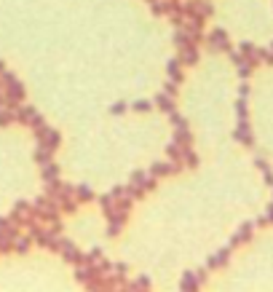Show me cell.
Here are the masks:
<instances>
[{"instance_id":"2e32d148","label":"cell","mask_w":273,"mask_h":292,"mask_svg":"<svg viewBox=\"0 0 273 292\" xmlns=\"http://www.w3.org/2000/svg\"><path fill=\"white\" fill-rule=\"evenodd\" d=\"M30 244H32V239H30V236H24V233H19V236L14 239V244H11V249H16L19 255H24V252L30 249Z\"/></svg>"},{"instance_id":"f35d334b","label":"cell","mask_w":273,"mask_h":292,"mask_svg":"<svg viewBox=\"0 0 273 292\" xmlns=\"http://www.w3.org/2000/svg\"><path fill=\"white\" fill-rule=\"evenodd\" d=\"M254 225H257V228H265V225H271V222H268V217H265V215H260L257 220H254Z\"/></svg>"},{"instance_id":"484cf974","label":"cell","mask_w":273,"mask_h":292,"mask_svg":"<svg viewBox=\"0 0 273 292\" xmlns=\"http://www.w3.org/2000/svg\"><path fill=\"white\" fill-rule=\"evenodd\" d=\"M254 164H257V169H260V171H263L265 182H268V185H273V171H271V167H268V164H265V161H263V158H257V161H254Z\"/></svg>"},{"instance_id":"8992f818","label":"cell","mask_w":273,"mask_h":292,"mask_svg":"<svg viewBox=\"0 0 273 292\" xmlns=\"http://www.w3.org/2000/svg\"><path fill=\"white\" fill-rule=\"evenodd\" d=\"M177 171H182V164H174V161H156L150 167L153 177H169V174H177Z\"/></svg>"},{"instance_id":"44dd1931","label":"cell","mask_w":273,"mask_h":292,"mask_svg":"<svg viewBox=\"0 0 273 292\" xmlns=\"http://www.w3.org/2000/svg\"><path fill=\"white\" fill-rule=\"evenodd\" d=\"M180 287L182 290H198V287H201V282H198V276H196V273H190V271H187L185 273V276H182V284H180Z\"/></svg>"},{"instance_id":"ba28073f","label":"cell","mask_w":273,"mask_h":292,"mask_svg":"<svg viewBox=\"0 0 273 292\" xmlns=\"http://www.w3.org/2000/svg\"><path fill=\"white\" fill-rule=\"evenodd\" d=\"M233 140H238L241 145H247V147H254V137L249 134V123H247V118H241V121H238V129L233 131Z\"/></svg>"},{"instance_id":"d590c367","label":"cell","mask_w":273,"mask_h":292,"mask_svg":"<svg viewBox=\"0 0 273 292\" xmlns=\"http://www.w3.org/2000/svg\"><path fill=\"white\" fill-rule=\"evenodd\" d=\"M126 271L129 268L123 266V263H115V266H113V273H115V276H126Z\"/></svg>"},{"instance_id":"d4e9b609","label":"cell","mask_w":273,"mask_h":292,"mask_svg":"<svg viewBox=\"0 0 273 292\" xmlns=\"http://www.w3.org/2000/svg\"><path fill=\"white\" fill-rule=\"evenodd\" d=\"M14 123V110H11V107H0V126H11Z\"/></svg>"},{"instance_id":"4316f807","label":"cell","mask_w":273,"mask_h":292,"mask_svg":"<svg viewBox=\"0 0 273 292\" xmlns=\"http://www.w3.org/2000/svg\"><path fill=\"white\" fill-rule=\"evenodd\" d=\"M166 116H169V121H172V123H174V129H187V121H185V118H182V116H180V113H177V110L166 113Z\"/></svg>"},{"instance_id":"1f68e13d","label":"cell","mask_w":273,"mask_h":292,"mask_svg":"<svg viewBox=\"0 0 273 292\" xmlns=\"http://www.w3.org/2000/svg\"><path fill=\"white\" fill-rule=\"evenodd\" d=\"M132 107H134L136 113H147V110H150V107H153V102H147V99H136Z\"/></svg>"},{"instance_id":"3957f363","label":"cell","mask_w":273,"mask_h":292,"mask_svg":"<svg viewBox=\"0 0 273 292\" xmlns=\"http://www.w3.org/2000/svg\"><path fill=\"white\" fill-rule=\"evenodd\" d=\"M35 137H38V145L48 147V150H56V147L62 145V134L56 129H48V126H43L41 131H35Z\"/></svg>"},{"instance_id":"cb8c5ba5","label":"cell","mask_w":273,"mask_h":292,"mask_svg":"<svg viewBox=\"0 0 273 292\" xmlns=\"http://www.w3.org/2000/svg\"><path fill=\"white\" fill-rule=\"evenodd\" d=\"M75 198H78V201H91V198H94V193H91L89 185H78L75 188Z\"/></svg>"},{"instance_id":"8d00e7d4","label":"cell","mask_w":273,"mask_h":292,"mask_svg":"<svg viewBox=\"0 0 273 292\" xmlns=\"http://www.w3.org/2000/svg\"><path fill=\"white\" fill-rule=\"evenodd\" d=\"M163 91H166L169 97H177V83H174V81H169L166 86H163Z\"/></svg>"},{"instance_id":"7a4b0ae2","label":"cell","mask_w":273,"mask_h":292,"mask_svg":"<svg viewBox=\"0 0 273 292\" xmlns=\"http://www.w3.org/2000/svg\"><path fill=\"white\" fill-rule=\"evenodd\" d=\"M56 249L65 255L67 263H72V266H78V263H86V255H83L81 249L75 247V244L70 242V239H56Z\"/></svg>"},{"instance_id":"7bdbcfd3","label":"cell","mask_w":273,"mask_h":292,"mask_svg":"<svg viewBox=\"0 0 273 292\" xmlns=\"http://www.w3.org/2000/svg\"><path fill=\"white\" fill-rule=\"evenodd\" d=\"M265 217H268V222H273V204L268 207V215H265Z\"/></svg>"},{"instance_id":"52a82bcc","label":"cell","mask_w":273,"mask_h":292,"mask_svg":"<svg viewBox=\"0 0 273 292\" xmlns=\"http://www.w3.org/2000/svg\"><path fill=\"white\" fill-rule=\"evenodd\" d=\"M252 231H254V222H249V220H247L241 228H238V233H236V236L230 239V244H228V247H230V249H236L238 244H247L249 239H252Z\"/></svg>"},{"instance_id":"b9f144b4","label":"cell","mask_w":273,"mask_h":292,"mask_svg":"<svg viewBox=\"0 0 273 292\" xmlns=\"http://www.w3.org/2000/svg\"><path fill=\"white\" fill-rule=\"evenodd\" d=\"M238 94L247 97V94H249V86H247V83H241V86H238Z\"/></svg>"},{"instance_id":"d6a6232c","label":"cell","mask_w":273,"mask_h":292,"mask_svg":"<svg viewBox=\"0 0 273 292\" xmlns=\"http://www.w3.org/2000/svg\"><path fill=\"white\" fill-rule=\"evenodd\" d=\"M236 113H238V121H241V118H247V99H244V97H241V99H238L236 102Z\"/></svg>"},{"instance_id":"836d02e7","label":"cell","mask_w":273,"mask_h":292,"mask_svg":"<svg viewBox=\"0 0 273 292\" xmlns=\"http://www.w3.org/2000/svg\"><path fill=\"white\" fill-rule=\"evenodd\" d=\"M30 126H32V131H41V129H43V126H46V121H43V116H38V113H35V116H32V118H30Z\"/></svg>"},{"instance_id":"e0dca14e","label":"cell","mask_w":273,"mask_h":292,"mask_svg":"<svg viewBox=\"0 0 273 292\" xmlns=\"http://www.w3.org/2000/svg\"><path fill=\"white\" fill-rule=\"evenodd\" d=\"M166 156H169V161H174V164H182V147H180L174 140L166 145ZM182 167H185V164H182Z\"/></svg>"},{"instance_id":"ffe728a7","label":"cell","mask_w":273,"mask_h":292,"mask_svg":"<svg viewBox=\"0 0 273 292\" xmlns=\"http://www.w3.org/2000/svg\"><path fill=\"white\" fill-rule=\"evenodd\" d=\"M187 43H193L190 41V32H187L185 27H177V32H174V46L182 49V46H187ZM193 46H196V43H193Z\"/></svg>"},{"instance_id":"ee69618b","label":"cell","mask_w":273,"mask_h":292,"mask_svg":"<svg viewBox=\"0 0 273 292\" xmlns=\"http://www.w3.org/2000/svg\"><path fill=\"white\" fill-rule=\"evenodd\" d=\"M3 70H5V65H3V62H0V73H3Z\"/></svg>"},{"instance_id":"9a60e30c","label":"cell","mask_w":273,"mask_h":292,"mask_svg":"<svg viewBox=\"0 0 273 292\" xmlns=\"http://www.w3.org/2000/svg\"><path fill=\"white\" fill-rule=\"evenodd\" d=\"M166 73L174 83H182V70H180V59H169L166 62Z\"/></svg>"},{"instance_id":"4dcf8cb0","label":"cell","mask_w":273,"mask_h":292,"mask_svg":"<svg viewBox=\"0 0 273 292\" xmlns=\"http://www.w3.org/2000/svg\"><path fill=\"white\" fill-rule=\"evenodd\" d=\"M236 67H238V75H241L244 81H247V78L252 75V70H254V67L249 65V62H241V65H236Z\"/></svg>"},{"instance_id":"f546056e","label":"cell","mask_w":273,"mask_h":292,"mask_svg":"<svg viewBox=\"0 0 273 292\" xmlns=\"http://www.w3.org/2000/svg\"><path fill=\"white\" fill-rule=\"evenodd\" d=\"M11 244H14V239H11L8 233L0 231V255H3V252H8V249H11Z\"/></svg>"},{"instance_id":"ab89813d","label":"cell","mask_w":273,"mask_h":292,"mask_svg":"<svg viewBox=\"0 0 273 292\" xmlns=\"http://www.w3.org/2000/svg\"><path fill=\"white\" fill-rule=\"evenodd\" d=\"M113 196H126V188H123V185H115V188H113Z\"/></svg>"},{"instance_id":"4fadbf2b","label":"cell","mask_w":273,"mask_h":292,"mask_svg":"<svg viewBox=\"0 0 273 292\" xmlns=\"http://www.w3.org/2000/svg\"><path fill=\"white\" fill-rule=\"evenodd\" d=\"M153 105H156L158 110H163V113H172V110H174V97H169L166 91H161V94H156Z\"/></svg>"},{"instance_id":"6da1fadb","label":"cell","mask_w":273,"mask_h":292,"mask_svg":"<svg viewBox=\"0 0 273 292\" xmlns=\"http://www.w3.org/2000/svg\"><path fill=\"white\" fill-rule=\"evenodd\" d=\"M27 231H30V233H27V236H30L32 239V242H35L38 244V247H46V249H56V239H59V233H56L54 231V228H46V225H38V220H35V217H32V220L30 222H27Z\"/></svg>"},{"instance_id":"8fae6325","label":"cell","mask_w":273,"mask_h":292,"mask_svg":"<svg viewBox=\"0 0 273 292\" xmlns=\"http://www.w3.org/2000/svg\"><path fill=\"white\" fill-rule=\"evenodd\" d=\"M177 59H180V65H187V67H190V65H196V62H198V49H196V46H193V43L182 46Z\"/></svg>"},{"instance_id":"5bb4252c","label":"cell","mask_w":273,"mask_h":292,"mask_svg":"<svg viewBox=\"0 0 273 292\" xmlns=\"http://www.w3.org/2000/svg\"><path fill=\"white\" fill-rule=\"evenodd\" d=\"M174 142H177L180 147H193V134L187 129H177L174 131V137H172Z\"/></svg>"},{"instance_id":"603a6c76","label":"cell","mask_w":273,"mask_h":292,"mask_svg":"<svg viewBox=\"0 0 273 292\" xmlns=\"http://www.w3.org/2000/svg\"><path fill=\"white\" fill-rule=\"evenodd\" d=\"M51 153H54V150H48V147L38 145V150H35V161L43 167V164H48V161H51Z\"/></svg>"},{"instance_id":"83f0119b","label":"cell","mask_w":273,"mask_h":292,"mask_svg":"<svg viewBox=\"0 0 273 292\" xmlns=\"http://www.w3.org/2000/svg\"><path fill=\"white\" fill-rule=\"evenodd\" d=\"M254 56H257V62L273 65V51H271V49H257V51H254Z\"/></svg>"},{"instance_id":"9c48e42d","label":"cell","mask_w":273,"mask_h":292,"mask_svg":"<svg viewBox=\"0 0 273 292\" xmlns=\"http://www.w3.org/2000/svg\"><path fill=\"white\" fill-rule=\"evenodd\" d=\"M230 252H233L230 247L220 249L217 255H212V257H209V260H206V268H209V271H217V268L228 266V260H230Z\"/></svg>"},{"instance_id":"5b68a950","label":"cell","mask_w":273,"mask_h":292,"mask_svg":"<svg viewBox=\"0 0 273 292\" xmlns=\"http://www.w3.org/2000/svg\"><path fill=\"white\" fill-rule=\"evenodd\" d=\"M8 217H11V220H14L19 228H24L27 222L32 220V204H27V201H16V204H14V212H11Z\"/></svg>"},{"instance_id":"e575fe53","label":"cell","mask_w":273,"mask_h":292,"mask_svg":"<svg viewBox=\"0 0 273 292\" xmlns=\"http://www.w3.org/2000/svg\"><path fill=\"white\" fill-rule=\"evenodd\" d=\"M99 257H102V249H96V247H94V249H91L89 255H86V263H96Z\"/></svg>"},{"instance_id":"d6986e66","label":"cell","mask_w":273,"mask_h":292,"mask_svg":"<svg viewBox=\"0 0 273 292\" xmlns=\"http://www.w3.org/2000/svg\"><path fill=\"white\" fill-rule=\"evenodd\" d=\"M99 204H102V212H105V217L110 220V217H113V207H115V196H113V193H107V196H99Z\"/></svg>"},{"instance_id":"f6af8a7d","label":"cell","mask_w":273,"mask_h":292,"mask_svg":"<svg viewBox=\"0 0 273 292\" xmlns=\"http://www.w3.org/2000/svg\"><path fill=\"white\" fill-rule=\"evenodd\" d=\"M271 51H273V46H271Z\"/></svg>"},{"instance_id":"74e56055","label":"cell","mask_w":273,"mask_h":292,"mask_svg":"<svg viewBox=\"0 0 273 292\" xmlns=\"http://www.w3.org/2000/svg\"><path fill=\"white\" fill-rule=\"evenodd\" d=\"M123 110H126V102H115V105H113V113H115V116H121Z\"/></svg>"},{"instance_id":"7402d4cb","label":"cell","mask_w":273,"mask_h":292,"mask_svg":"<svg viewBox=\"0 0 273 292\" xmlns=\"http://www.w3.org/2000/svg\"><path fill=\"white\" fill-rule=\"evenodd\" d=\"M182 164H185V167H190V169L198 167V156L193 153V147H182Z\"/></svg>"},{"instance_id":"30bf717a","label":"cell","mask_w":273,"mask_h":292,"mask_svg":"<svg viewBox=\"0 0 273 292\" xmlns=\"http://www.w3.org/2000/svg\"><path fill=\"white\" fill-rule=\"evenodd\" d=\"M132 185H136L139 191H153V188H156V177L145 174V171H134V174H132Z\"/></svg>"},{"instance_id":"60d3db41","label":"cell","mask_w":273,"mask_h":292,"mask_svg":"<svg viewBox=\"0 0 273 292\" xmlns=\"http://www.w3.org/2000/svg\"><path fill=\"white\" fill-rule=\"evenodd\" d=\"M206 273H209V268H201V271H196V276H198V282H206Z\"/></svg>"},{"instance_id":"7c38bea8","label":"cell","mask_w":273,"mask_h":292,"mask_svg":"<svg viewBox=\"0 0 273 292\" xmlns=\"http://www.w3.org/2000/svg\"><path fill=\"white\" fill-rule=\"evenodd\" d=\"M35 107L32 105H16L14 107V121H19V123H30V118L35 116Z\"/></svg>"},{"instance_id":"277c9868","label":"cell","mask_w":273,"mask_h":292,"mask_svg":"<svg viewBox=\"0 0 273 292\" xmlns=\"http://www.w3.org/2000/svg\"><path fill=\"white\" fill-rule=\"evenodd\" d=\"M206 46H209V51L212 54H217V51H228V49H233L230 43H228V32L225 30H212L209 32V38H206Z\"/></svg>"},{"instance_id":"f1b7e54d","label":"cell","mask_w":273,"mask_h":292,"mask_svg":"<svg viewBox=\"0 0 273 292\" xmlns=\"http://www.w3.org/2000/svg\"><path fill=\"white\" fill-rule=\"evenodd\" d=\"M150 287V279L142 276V279H134V282H126V290H145Z\"/></svg>"},{"instance_id":"ac0fdd59","label":"cell","mask_w":273,"mask_h":292,"mask_svg":"<svg viewBox=\"0 0 273 292\" xmlns=\"http://www.w3.org/2000/svg\"><path fill=\"white\" fill-rule=\"evenodd\" d=\"M41 169H43V171H41V174H43V182H51V180H56V177H59V167H56L54 161L43 164Z\"/></svg>"}]
</instances>
